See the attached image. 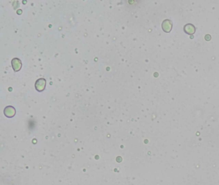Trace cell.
Returning a JSON list of instances; mask_svg holds the SVG:
<instances>
[{
	"instance_id": "1",
	"label": "cell",
	"mask_w": 219,
	"mask_h": 185,
	"mask_svg": "<svg viewBox=\"0 0 219 185\" xmlns=\"http://www.w3.org/2000/svg\"><path fill=\"white\" fill-rule=\"evenodd\" d=\"M46 80L44 79H39L35 83V89L38 91H42L46 87Z\"/></svg>"
},
{
	"instance_id": "2",
	"label": "cell",
	"mask_w": 219,
	"mask_h": 185,
	"mask_svg": "<svg viewBox=\"0 0 219 185\" xmlns=\"http://www.w3.org/2000/svg\"><path fill=\"white\" fill-rule=\"evenodd\" d=\"M12 68L15 71H18L21 68L22 66L21 60L18 59H14L12 60Z\"/></svg>"
},
{
	"instance_id": "3",
	"label": "cell",
	"mask_w": 219,
	"mask_h": 185,
	"mask_svg": "<svg viewBox=\"0 0 219 185\" xmlns=\"http://www.w3.org/2000/svg\"><path fill=\"white\" fill-rule=\"evenodd\" d=\"M4 112H5V114L7 117H12L15 114V110L13 107L8 106L5 108Z\"/></svg>"
},
{
	"instance_id": "4",
	"label": "cell",
	"mask_w": 219,
	"mask_h": 185,
	"mask_svg": "<svg viewBox=\"0 0 219 185\" xmlns=\"http://www.w3.org/2000/svg\"><path fill=\"white\" fill-rule=\"evenodd\" d=\"M162 27H163V29L165 32H169L171 30L172 23L170 21V20H165L162 24Z\"/></svg>"
},
{
	"instance_id": "5",
	"label": "cell",
	"mask_w": 219,
	"mask_h": 185,
	"mask_svg": "<svg viewBox=\"0 0 219 185\" xmlns=\"http://www.w3.org/2000/svg\"><path fill=\"white\" fill-rule=\"evenodd\" d=\"M186 27L188 28L187 30H185L186 32L188 33V34H193L195 32V28L192 24H188V25H186Z\"/></svg>"
}]
</instances>
